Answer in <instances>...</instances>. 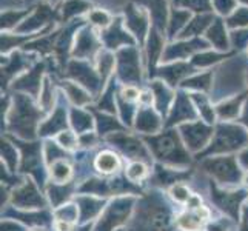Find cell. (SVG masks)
<instances>
[{
  "instance_id": "60d3db41",
  "label": "cell",
  "mask_w": 248,
  "mask_h": 231,
  "mask_svg": "<svg viewBox=\"0 0 248 231\" xmlns=\"http://www.w3.org/2000/svg\"><path fill=\"white\" fill-rule=\"evenodd\" d=\"M85 8L83 2H80V0H73V2L68 3L65 8H63V14L70 15V14H76V13H80L82 10Z\"/></svg>"
},
{
  "instance_id": "2e32d148",
  "label": "cell",
  "mask_w": 248,
  "mask_h": 231,
  "mask_svg": "<svg viewBox=\"0 0 248 231\" xmlns=\"http://www.w3.org/2000/svg\"><path fill=\"white\" fill-rule=\"evenodd\" d=\"M138 128L145 133H155L159 130V119L151 109H142L138 116Z\"/></svg>"
},
{
  "instance_id": "b9f144b4",
  "label": "cell",
  "mask_w": 248,
  "mask_h": 231,
  "mask_svg": "<svg viewBox=\"0 0 248 231\" xmlns=\"http://www.w3.org/2000/svg\"><path fill=\"white\" fill-rule=\"evenodd\" d=\"M73 65L76 66V70H79V74H82V71H91V68H88L87 65H83V63H73ZM87 76H90V77H88V80L91 82L93 87H96V85H97V80H96V77H94V74H93V73H88Z\"/></svg>"
},
{
  "instance_id": "8d00e7d4",
  "label": "cell",
  "mask_w": 248,
  "mask_h": 231,
  "mask_svg": "<svg viewBox=\"0 0 248 231\" xmlns=\"http://www.w3.org/2000/svg\"><path fill=\"white\" fill-rule=\"evenodd\" d=\"M182 2L196 11H208L210 8V0H182Z\"/></svg>"
},
{
  "instance_id": "1f68e13d",
  "label": "cell",
  "mask_w": 248,
  "mask_h": 231,
  "mask_svg": "<svg viewBox=\"0 0 248 231\" xmlns=\"http://www.w3.org/2000/svg\"><path fill=\"white\" fill-rule=\"evenodd\" d=\"M211 73H207L203 76H198V77H193L186 82V87L190 88H196V90H208L210 88V83H211Z\"/></svg>"
},
{
  "instance_id": "7c38bea8",
  "label": "cell",
  "mask_w": 248,
  "mask_h": 231,
  "mask_svg": "<svg viewBox=\"0 0 248 231\" xmlns=\"http://www.w3.org/2000/svg\"><path fill=\"white\" fill-rule=\"evenodd\" d=\"M128 27L131 28L133 32H136L139 36V39H143V32L147 30V19H145V14L136 8H128L126 11V22Z\"/></svg>"
},
{
  "instance_id": "e0dca14e",
  "label": "cell",
  "mask_w": 248,
  "mask_h": 231,
  "mask_svg": "<svg viewBox=\"0 0 248 231\" xmlns=\"http://www.w3.org/2000/svg\"><path fill=\"white\" fill-rule=\"evenodd\" d=\"M143 5H147L151 10V17L155 19L156 25L159 27H165V10H167V3L165 0H139Z\"/></svg>"
},
{
  "instance_id": "4fadbf2b",
  "label": "cell",
  "mask_w": 248,
  "mask_h": 231,
  "mask_svg": "<svg viewBox=\"0 0 248 231\" xmlns=\"http://www.w3.org/2000/svg\"><path fill=\"white\" fill-rule=\"evenodd\" d=\"M121 20H116V23L111 27L105 34H104V40L107 42L108 48H116L121 42H126V44H133V39L130 36H126V32L121 31Z\"/></svg>"
},
{
  "instance_id": "d4e9b609",
  "label": "cell",
  "mask_w": 248,
  "mask_h": 231,
  "mask_svg": "<svg viewBox=\"0 0 248 231\" xmlns=\"http://www.w3.org/2000/svg\"><path fill=\"white\" fill-rule=\"evenodd\" d=\"M210 20H213L211 15H198L194 20L188 22V27L184 31V36H196V34H201V31H203L208 27Z\"/></svg>"
},
{
  "instance_id": "83f0119b",
  "label": "cell",
  "mask_w": 248,
  "mask_h": 231,
  "mask_svg": "<svg viewBox=\"0 0 248 231\" xmlns=\"http://www.w3.org/2000/svg\"><path fill=\"white\" fill-rule=\"evenodd\" d=\"M147 173H148V169H147V167L142 164V162H133V164L128 167V169H126V176L133 182L142 181V179L147 176Z\"/></svg>"
},
{
  "instance_id": "7dc6e473",
  "label": "cell",
  "mask_w": 248,
  "mask_h": 231,
  "mask_svg": "<svg viewBox=\"0 0 248 231\" xmlns=\"http://www.w3.org/2000/svg\"><path fill=\"white\" fill-rule=\"evenodd\" d=\"M245 184H247V185H248V176H247V177H245Z\"/></svg>"
},
{
  "instance_id": "ffe728a7",
  "label": "cell",
  "mask_w": 248,
  "mask_h": 231,
  "mask_svg": "<svg viewBox=\"0 0 248 231\" xmlns=\"http://www.w3.org/2000/svg\"><path fill=\"white\" fill-rule=\"evenodd\" d=\"M71 176V167L65 160H54L51 165V177L57 184H65Z\"/></svg>"
},
{
  "instance_id": "277c9868",
  "label": "cell",
  "mask_w": 248,
  "mask_h": 231,
  "mask_svg": "<svg viewBox=\"0 0 248 231\" xmlns=\"http://www.w3.org/2000/svg\"><path fill=\"white\" fill-rule=\"evenodd\" d=\"M181 131L185 138L186 147L191 150H199L202 148L205 143L208 142L211 130L208 126H205L203 123H190V125H184L181 128Z\"/></svg>"
},
{
  "instance_id": "bcb514c9",
  "label": "cell",
  "mask_w": 248,
  "mask_h": 231,
  "mask_svg": "<svg viewBox=\"0 0 248 231\" xmlns=\"http://www.w3.org/2000/svg\"><path fill=\"white\" fill-rule=\"evenodd\" d=\"M244 119H245V122L248 123V105H247V108H245V114H244Z\"/></svg>"
},
{
  "instance_id": "44dd1931",
  "label": "cell",
  "mask_w": 248,
  "mask_h": 231,
  "mask_svg": "<svg viewBox=\"0 0 248 231\" xmlns=\"http://www.w3.org/2000/svg\"><path fill=\"white\" fill-rule=\"evenodd\" d=\"M190 104H188V100L184 99V97H179L176 100V105H174V109H173V116H171V122H179L182 121V119H188V117H194V113L193 109H190Z\"/></svg>"
},
{
  "instance_id": "f6af8a7d",
  "label": "cell",
  "mask_w": 248,
  "mask_h": 231,
  "mask_svg": "<svg viewBox=\"0 0 248 231\" xmlns=\"http://www.w3.org/2000/svg\"><path fill=\"white\" fill-rule=\"evenodd\" d=\"M241 162L244 164V167L248 168V150H245V153H242V156H241Z\"/></svg>"
},
{
  "instance_id": "5b68a950",
  "label": "cell",
  "mask_w": 248,
  "mask_h": 231,
  "mask_svg": "<svg viewBox=\"0 0 248 231\" xmlns=\"http://www.w3.org/2000/svg\"><path fill=\"white\" fill-rule=\"evenodd\" d=\"M111 142H113L119 150H122L125 154L131 156L133 159H139V157L147 156V150L143 148V145L138 139L130 138V136L116 134L111 138Z\"/></svg>"
},
{
  "instance_id": "9a60e30c",
  "label": "cell",
  "mask_w": 248,
  "mask_h": 231,
  "mask_svg": "<svg viewBox=\"0 0 248 231\" xmlns=\"http://www.w3.org/2000/svg\"><path fill=\"white\" fill-rule=\"evenodd\" d=\"M203 225V219L198 213H182L177 217V227L184 231H201Z\"/></svg>"
},
{
  "instance_id": "52a82bcc",
  "label": "cell",
  "mask_w": 248,
  "mask_h": 231,
  "mask_svg": "<svg viewBox=\"0 0 248 231\" xmlns=\"http://www.w3.org/2000/svg\"><path fill=\"white\" fill-rule=\"evenodd\" d=\"M16 200L23 208L44 207V199H42V196L39 194V191L31 184L25 185L22 190L17 191V194L14 193V202Z\"/></svg>"
},
{
  "instance_id": "6da1fadb",
  "label": "cell",
  "mask_w": 248,
  "mask_h": 231,
  "mask_svg": "<svg viewBox=\"0 0 248 231\" xmlns=\"http://www.w3.org/2000/svg\"><path fill=\"white\" fill-rule=\"evenodd\" d=\"M147 140L150 142V147L157 159L173 165L190 164V157H188V154L185 153L184 147L179 142L174 133H164L159 136H153V138Z\"/></svg>"
},
{
  "instance_id": "ba28073f",
  "label": "cell",
  "mask_w": 248,
  "mask_h": 231,
  "mask_svg": "<svg viewBox=\"0 0 248 231\" xmlns=\"http://www.w3.org/2000/svg\"><path fill=\"white\" fill-rule=\"evenodd\" d=\"M128 211H130V207H128V202L126 200H121V202H116L111 205V208L107 210L105 213V217L102 219V224H100V228L104 227L105 231H109L113 227H116L119 222L122 219H117L119 216L121 217H125L128 215Z\"/></svg>"
},
{
  "instance_id": "74e56055",
  "label": "cell",
  "mask_w": 248,
  "mask_h": 231,
  "mask_svg": "<svg viewBox=\"0 0 248 231\" xmlns=\"http://www.w3.org/2000/svg\"><path fill=\"white\" fill-rule=\"evenodd\" d=\"M42 105H44L45 109H48V107L53 104V91H51V87H49V82L45 80V85H44V92H42Z\"/></svg>"
},
{
  "instance_id": "e575fe53",
  "label": "cell",
  "mask_w": 248,
  "mask_h": 231,
  "mask_svg": "<svg viewBox=\"0 0 248 231\" xmlns=\"http://www.w3.org/2000/svg\"><path fill=\"white\" fill-rule=\"evenodd\" d=\"M113 65H114V57L108 53H102V56L99 59V71L102 74V79H105V77L109 74Z\"/></svg>"
},
{
  "instance_id": "cb8c5ba5",
  "label": "cell",
  "mask_w": 248,
  "mask_h": 231,
  "mask_svg": "<svg viewBox=\"0 0 248 231\" xmlns=\"http://www.w3.org/2000/svg\"><path fill=\"white\" fill-rule=\"evenodd\" d=\"M153 94H155V99L157 102V109L160 111H165L167 109V105H168V100L171 99V94L170 91L164 87V83L162 82H155L153 83Z\"/></svg>"
},
{
  "instance_id": "d6986e66",
  "label": "cell",
  "mask_w": 248,
  "mask_h": 231,
  "mask_svg": "<svg viewBox=\"0 0 248 231\" xmlns=\"http://www.w3.org/2000/svg\"><path fill=\"white\" fill-rule=\"evenodd\" d=\"M162 71H164L162 73V77H165L170 85H174L181 77L190 74L191 66L184 65V63H174V65H170V66L164 68Z\"/></svg>"
},
{
  "instance_id": "7bdbcfd3",
  "label": "cell",
  "mask_w": 248,
  "mask_h": 231,
  "mask_svg": "<svg viewBox=\"0 0 248 231\" xmlns=\"http://www.w3.org/2000/svg\"><path fill=\"white\" fill-rule=\"evenodd\" d=\"M56 230L57 231H71L73 230V224L68 220H57L56 222Z\"/></svg>"
},
{
  "instance_id": "8fae6325",
  "label": "cell",
  "mask_w": 248,
  "mask_h": 231,
  "mask_svg": "<svg viewBox=\"0 0 248 231\" xmlns=\"http://www.w3.org/2000/svg\"><path fill=\"white\" fill-rule=\"evenodd\" d=\"M202 48H207V44H201V40L185 42V44L170 46L165 51V57H162V59H164V61H174V57H185L186 53H191V51L202 49Z\"/></svg>"
},
{
  "instance_id": "484cf974",
  "label": "cell",
  "mask_w": 248,
  "mask_h": 231,
  "mask_svg": "<svg viewBox=\"0 0 248 231\" xmlns=\"http://www.w3.org/2000/svg\"><path fill=\"white\" fill-rule=\"evenodd\" d=\"M196 102L199 104V111H201V116L205 119L207 122H215V109H213V107L210 105V102L205 99V96H202V94H194L193 97Z\"/></svg>"
},
{
  "instance_id": "7402d4cb",
  "label": "cell",
  "mask_w": 248,
  "mask_h": 231,
  "mask_svg": "<svg viewBox=\"0 0 248 231\" xmlns=\"http://www.w3.org/2000/svg\"><path fill=\"white\" fill-rule=\"evenodd\" d=\"M242 97H234L232 100H227L224 104H220L217 108V113L220 119H233L239 113V107H241Z\"/></svg>"
},
{
  "instance_id": "8992f818",
  "label": "cell",
  "mask_w": 248,
  "mask_h": 231,
  "mask_svg": "<svg viewBox=\"0 0 248 231\" xmlns=\"http://www.w3.org/2000/svg\"><path fill=\"white\" fill-rule=\"evenodd\" d=\"M121 68H119V73L124 77L125 80H138L140 79L139 70H138V56H136V51L133 48L124 49L121 54Z\"/></svg>"
},
{
  "instance_id": "30bf717a",
  "label": "cell",
  "mask_w": 248,
  "mask_h": 231,
  "mask_svg": "<svg viewBox=\"0 0 248 231\" xmlns=\"http://www.w3.org/2000/svg\"><path fill=\"white\" fill-rule=\"evenodd\" d=\"M16 121L22 131H31V125L34 123V109L23 96L19 97V104L16 108Z\"/></svg>"
},
{
  "instance_id": "d590c367",
  "label": "cell",
  "mask_w": 248,
  "mask_h": 231,
  "mask_svg": "<svg viewBox=\"0 0 248 231\" xmlns=\"http://www.w3.org/2000/svg\"><path fill=\"white\" fill-rule=\"evenodd\" d=\"M91 22L94 23V25H97V27H102V28H105L107 25L109 23V15L105 13V11H102V10H99V11H94V13H91Z\"/></svg>"
},
{
  "instance_id": "ab89813d",
  "label": "cell",
  "mask_w": 248,
  "mask_h": 231,
  "mask_svg": "<svg viewBox=\"0 0 248 231\" xmlns=\"http://www.w3.org/2000/svg\"><path fill=\"white\" fill-rule=\"evenodd\" d=\"M215 6L219 13L228 14L234 8V0H215Z\"/></svg>"
},
{
  "instance_id": "ee69618b",
  "label": "cell",
  "mask_w": 248,
  "mask_h": 231,
  "mask_svg": "<svg viewBox=\"0 0 248 231\" xmlns=\"http://www.w3.org/2000/svg\"><path fill=\"white\" fill-rule=\"evenodd\" d=\"M241 231H248V208L245 210L244 215V222H242V230Z\"/></svg>"
},
{
  "instance_id": "603a6c76",
  "label": "cell",
  "mask_w": 248,
  "mask_h": 231,
  "mask_svg": "<svg viewBox=\"0 0 248 231\" xmlns=\"http://www.w3.org/2000/svg\"><path fill=\"white\" fill-rule=\"evenodd\" d=\"M66 119L62 107H59L54 113V117H51V122H46L42 125V134H53V131H57L59 128H63L66 125Z\"/></svg>"
},
{
  "instance_id": "f35d334b",
  "label": "cell",
  "mask_w": 248,
  "mask_h": 231,
  "mask_svg": "<svg viewBox=\"0 0 248 231\" xmlns=\"http://www.w3.org/2000/svg\"><path fill=\"white\" fill-rule=\"evenodd\" d=\"M121 96L124 99H126V102H133V100L140 97V92L138 91V88H136V87H131V85H128V87H124L122 88Z\"/></svg>"
},
{
  "instance_id": "ac0fdd59",
  "label": "cell",
  "mask_w": 248,
  "mask_h": 231,
  "mask_svg": "<svg viewBox=\"0 0 248 231\" xmlns=\"http://www.w3.org/2000/svg\"><path fill=\"white\" fill-rule=\"evenodd\" d=\"M96 45V39H94L93 32L90 30L80 32L78 44H76V54H79L82 57H87L88 54H91L94 51V46Z\"/></svg>"
},
{
  "instance_id": "c3c4849f",
  "label": "cell",
  "mask_w": 248,
  "mask_h": 231,
  "mask_svg": "<svg viewBox=\"0 0 248 231\" xmlns=\"http://www.w3.org/2000/svg\"><path fill=\"white\" fill-rule=\"evenodd\" d=\"M36 231H40V230H36Z\"/></svg>"
},
{
  "instance_id": "9c48e42d",
  "label": "cell",
  "mask_w": 248,
  "mask_h": 231,
  "mask_svg": "<svg viewBox=\"0 0 248 231\" xmlns=\"http://www.w3.org/2000/svg\"><path fill=\"white\" fill-rule=\"evenodd\" d=\"M96 169L99 173L109 176L117 173V169L121 168V159L117 157V154H114L113 151H102L99 156L96 157Z\"/></svg>"
},
{
  "instance_id": "5bb4252c",
  "label": "cell",
  "mask_w": 248,
  "mask_h": 231,
  "mask_svg": "<svg viewBox=\"0 0 248 231\" xmlns=\"http://www.w3.org/2000/svg\"><path fill=\"white\" fill-rule=\"evenodd\" d=\"M207 37L211 40V44H215L216 48L224 49L228 46V40H227V34H225V27H224V22L220 19H217L216 22H213V25L210 27L208 32H207Z\"/></svg>"
},
{
  "instance_id": "4dcf8cb0",
  "label": "cell",
  "mask_w": 248,
  "mask_h": 231,
  "mask_svg": "<svg viewBox=\"0 0 248 231\" xmlns=\"http://www.w3.org/2000/svg\"><path fill=\"white\" fill-rule=\"evenodd\" d=\"M66 92L70 94V99L78 105H83L85 102L88 100V94L83 92L80 88L76 87V85H70V82H68V85H66Z\"/></svg>"
},
{
  "instance_id": "836d02e7",
  "label": "cell",
  "mask_w": 248,
  "mask_h": 231,
  "mask_svg": "<svg viewBox=\"0 0 248 231\" xmlns=\"http://www.w3.org/2000/svg\"><path fill=\"white\" fill-rule=\"evenodd\" d=\"M230 27H245L248 25V8H239L228 22Z\"/></svg>"
},
{
  "instance_id": "4316f807",
  "label": "cell",
  "mask_w": 248,
  "mask_h": 231,
  "mask_svg": "<svg viewBox=\"0 0 248 231\" xmlns=\"http://www.w3.org/2000/svg\"><path fill=\"white\" fill-rule=\"evenodd\" d=\"M188 19H190V13L176 10L173 13V15H171V20H170V34H176L188 22Z\"/></svg>"
},
{
  "instance_id": "f1b7e54d",
  "label": "cell",
  "mask_w": 248,
  "mask_h": 231,
  "mask_svg": "<svg viewBox=\"0 0 248 231\" xmlns=\"http://www.w3.org/2000/svg\"><path fill=\"white\" fill-rule=\"evenodd\" d=\"M78 121H79V123L74 125L78 131H87L91 128V117L88 114H85L80 109H74L73 111V122H78Z\"/></svg>"
},
{
  "instance_id": "3957f363",
  "label": "cell",
  "mask_w": 248,
  "mask_h": 231,
  "mask_svg": "<svg viewBox=\"0 0 248 231\" xmlns=\"http://www.w3.org/2000/svg\"><path fill=\"white\" fill-rule=\"evenodd\" d=\"M207 168L211 174H215L222 184H234L239 181V171L234 159L222 157V159H210L205 162Z\"/></svg>"
},
{
  "instance_id": "f546056e",
  "label": "cell",
  "mask_w": 248,
  "mask_h": 231,
  "mask_svg": "<svg viewBox=\"0 0 248 231\" xmlns=\"http://www.w3.org/2000/svg\"><path fill=\"white\" fill-rule=\"evenodd\" d=\"M170 194L176 202H186V200H190V198H191L188 188L185 185H182V184H176V185L171 186Z\"/></svg>"
},
{
  "instance_id": "7a4b0ae2",
  "label": "cell",
  "mask_w": 248,
  "mask_h": 231,
  "mask_svg": "<svg viewBox=\"0 0 248 231\" xmlns=\"http://www.w3.org/2000/svg\"><path fill=\"white\" fill-rule=\"evenodd\" d=\"M247 143V134L244 130L233 125H219L215 139L211 142L210 151H233Z\"/></svg>"
},
{
  "instance_id": "d6a6232c",
  "label": "cell",
  "mask_w": 248,
  "mask_h": 231,
  "mask_svg": "<svg viewBox=\"0 0 248 231\" xmlns=\"http://www.w3.org/2000/svg\"><path fill=\"white\" fill-rule=\"evenodd\" d=\"M57 142L65 150H74L78 147V139H76V136L71 131H62L57 136Z\"/></svg>"
}]
</instances>
